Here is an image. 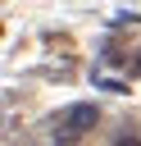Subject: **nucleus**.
Wrapping results in <instances>:
<instances>
[{
    "mask_svg": "<svg viewBox=\"0 0 141 146\" xmlns=\"http://www.w3.org/2000/svg\"><path fill=\"white\" fill-rule=\"evenodd\" d=\"M96 119H100V110H96V105H68L64 128H55V146H73L82 132H91V128H96Z\"/></svg>",
    "mask_w": 141,
    "mask_h": 146,
    "instance_id": "obj_1",
    "label": "nucleus"
},
{
    "mask_svg": "<svg viewBox=\"0 0 141 146\" xmlns=\"http://www.w3.org/2000/svg\"><path fill=\"white\" fill-rule=\"evenodd\" d=\"M118 146H141V137H127V132H123V137H118Z\"/></svg>",
    "mask_w": 141,
    "mask_h": 146,
    "instance_id": "obj_2",
    "label": "nucleus"
},
{
    "mask_svg": "<svg viewBox=\"0 0 141 146\" xmlns=\"http://www.w3.org/2000/svg\"><path fill=\"white\" fill-rule=\"evenodd\" d=\"M132 73H141V55H136V59H132Z\"/></svg>",
    "mask_w": 141,
    "mask_h": 146,
    "instance_id": "obj_3",
    "label": "nucleus"
}]
</instances>
